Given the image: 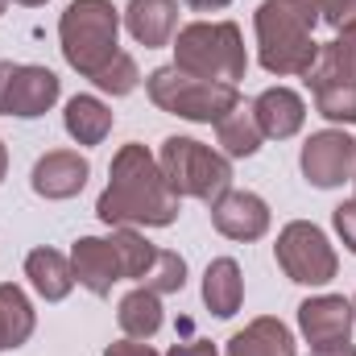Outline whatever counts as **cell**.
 <instances>
[{
	"mask_svg": "<svg viewBox=\"0 0 356 356\" xmlns=\"http://www.w3.org/2000/svg\"><path fill=\"white\" fill-rule=\"evenodd\" d=\"M95 216L112 228H166L178 220V195L162 175L158 158L145 145H120L108 170V186L95 203Z\"/></svg>",
	"mask_w": 356,
	"mask_h": 356,
	"instance_id": "obj_1",
	"label": "cell"
},
{
	"mask_svg": "<svg viewBox=\"0 0 356 356\" xmlns=\"http://www.w3.org/2000/svg\"><path fill=\"white\" fill-rule=\"evenodd\" d=\"M319 4L315 0H261L257 8V54L269 75H307L319 63Z\"/></svg>",
	"mask_w": 356,
	"mask_h": 356,
	"instance_id": "obj_2",
	"label": "cell"
},
{
	"mask_svg": "<svg viewBox=\"0 0 356 356\" xmlns=\"http://www.w3.org/2000/svg\"><path fill=\"white\" fill-rule=\"evenodd\" d=\"M175 67L195 75V79H211V83L236 88L245 79V71H249V54H245L241 29L232 21H195V25L178 29Z\"/></svg>",
	"mask_w": 356,
	"mask_h": 356,
	"instance_id": "obj_3",
	"label": "cell"
},
{
	"mask_svg": "<svg viewBox=\"0 0 356 356\" xmlns=\"http://www.w3.org/2000/svg\"><path fill=\"white\" fill-rule=\"evenodd\" d=\"M58 38H63V54L79 75L104 71L120 50V13L112 8V0H71L63 21H58Z\"/></svg>",
	"mask_w": 356,
	"mask_h": 356,
	"instance_id": "obj_4",
	"label": "cell"
},
{
	"mask_svg": "<svg viewBox=\"0 0 356 356\" xmlns=\"http://www.w3.org/2000/svg\"><path fill=\"white\" fill-rule=\"evenodd\" d=\"M158 166L170 182L178 199H203L207 207L216 199H224L232 191V166L224 154L207 149L203 141L195 137H166L162 141V154H158Z\"/></svg>",
	"mask_w": 356,
	"mask_h": 356,
	"instance_id": "obj_5",
	"label": "cell"
},
{
	"mask_svg": "<svg viewBox=\"0 0 356 356\" xmlns=\"http://www.w3.org/2000/svg\"><path fill=\"white\" fill-rule=\"evenodd\" d=\"M149 99L182 120L195 124H220L232 108H241V95L228 83H211V79H195L178 67H158L149 75Z\"/></svg>",
	"mask_w": 356,
	"mask_h": 356,
	"instance_id": "obj_6",
	"label": "cell"
},
{
	"mask_svg": "<svg viewBox=\"0 0 356 356\" xmlns=\"http://www.w3.org/2000/svg\"><path fill=\"white\" fill-rule=\"evenodd\" d=\"M273 253H277V266L286 269V277L298 282V286H323V282L336 277V266H340L332 241L323 236V228H315L307 220L286 224L277 232Z\"/></svg>",
	"mask_w": 356,
	"mask_h": 356,
	"instance_id": "obj_7",
	"label": "cell"
},
{
	"mask_svg": "<svg viewBox=\"0 0 356 356\" xmlns=\"http://www.w3.org/2000/svg\"><path fill=\"white\" fill-rule=\"evenodd\" d=\"M302 175L311 186H340L344 178L356 175V141L340 129H323V133H311L307 145H302Z\"/></svg>",
	"mask_w": 356,
	"mask_h": 356,
	"instance_id": "obj_8",
	"label": "cell"
},
{
	"mask_svg": "<svg viewBox=\"0 0 356 356\" xmlns=\"http://www.w3.org/2000/svg\"><path fill=\"white\" fill-rule=\"evenodd\" d=\"M353 323H356L353 302H348V298H340V294H319V298H307V302L298 307V327H302V336H307L311 353H315V348L348 344Z\"/></svg>",
	"mask_w": 356,
	"mask_h": 356,
	"instance_id": "obj_9",
	"label": "cell"
},
{
	"mask_svg": "<svg viewBox=\"0 0 356 356\" xmlns=\"http://www.w3.org/2000/svg\"><path fill=\"white\" fill-rule=\"evenodd\" d=\"M211 224L220 236L249 245V241H261L269 232V207L253 191H228L224 199L211 203Z\"/></svg>",
	"mask_w": 356,
	"mask_h": 356,
	"instance_id": "obj_10",
	"label": "cell"
},
{
	"mask_svg": "<svg viewBox=\"0 0 356 356\" xmlns=\"http://www.w3.org/2000/svg\"><path fill=\"white\" fill-rule=\"evenodd\" d=\"M71 269H75V282L88 286L91 294H112V286L124 277L120 273V257H116V245L112 241H99V236H83L75 241L71 249Z\"/></svg>",
	"mask_w": 356,
	"mask_h": 356,
	"instance_id": "obj_11",
	"label": "cell"
},
{
	"mask_svg": "<svg viewBox=\"0 0 356 356\" xmlns=\"http://www.w3.org/2000/svg\"><path fill=\"white\" fill-rule=\"evenodd\" d=\"M88 175H91L88 158H79L75 149H50L33 166V191L42 199H71L88 186Z\"/></svg>",
	"mask_w": 356,
	"mask_h": 356,
	"instance_id": "obj_12",
	"label": "cell"
},
{
	"mask_svg": "<svg viewBox=\"0 0 356 356\" xmlns=\"http://www.w3.org/2000/svg\"><path fill=\"white\" fill-rule=\"evenodd\" d=\"M307 88L315 95V108L319 116L327 120H344V124H356V79L327 67V63H315L307 71Z\"/></svg>",
	"mask_w": 356,
	"mask_h": 356,
	"instance_id": "obj_13",
	"label": "cell"
},
{
	"mask_svg": "<svg viewBox=\"0 0 356 356\" xmlns=\"http://www.w3.org/2000/svg\"><path fill=\"white\" fill-rule=\"evenodd\" d=\"M253 112V120H257V129H261V137H273V141H286V137H294L298 129H302V120H307V104H302V95L290 88H269L257 95V104L249 108Z\"/></svg>",
	"mask_w": 356,
	"mask_h": 356,
	"instance_id": "obj_14",
	"label": "cell"
},
{
	"mask_svg": "<svg viewBox=\"0 0 356 356\" xmlns=\"http://www.w3.org/2000/svg\"><path fill=\"white\" fill-rule=\"evenodd\" d=\"M58 99V75L46 67H17L13 71V88H8V116L33 120L42 112H50Z\"/></svg>",
	"mask_w": 356,
	"mask_h": 356,
	"instance_id": "obj_15",
	"label": "cell"
},
{
	"mask_svg": "<svg viewBox=\"0 0 356 356\" xmlns=\"http://www.w3.org/2000/svg\"><path fill=\"white\" fill-rule=\"evenodd\" d=\"M124 25H129L133 42H141L145 50L170 46L178 29V0H129Z\"/></svg>",
	"mask_w": 356,
	"mask_h": 356,
	"instance_id": "obj_16",
	"label": "cell"
},
{
	"mask_svg": "<svg viewBox=\"0 0 356 356\" xmlns=\"http://www.w3.org/2000/svg\"><path fill=\"white\" fill-rule=\"evenodd\" d=\"M25 277L33 282V290L46 302H63L75 290V269H71V261L58 249H33L25 257Z\"/></svg>",
	"mask_w": 356,
	"mask_h": 356,
	"instance_id": "obj_17",
	"label": "cell"
},
{
	"mask_svg": "<svg viewBox=\"0 0 356 356\" xmlns=\"http://www.w3.org/2000/svg\"><path fill=\"white\" fill-rule=\"evenodd\" d=\"M228 356H294V336L282 319L261 315L228 340Z\"/></svg>",
	"mask_w": 356,
	"mask_h": 356,
	"instance_id": "obj_18",
	"label": "cell"
},
{
	"mask_svg": "<svg viewBox=\"0 0 356 356\" xmlns=\"http://www.w3.org/2000/svg\"><path fill=\"white\" fill-rule=\"evenodd\" d=\"M241 298H245V277L241 266L232 257H216L207 273H203V302L211 307V315L220 319H232L241 311Z\"/></svg>",
	"mask_w": 356,
	"mask_h": 356,
	"instance_id": "obj_19",
	"label": "cell"
},
{
	"mask_svg": "<svg viewBox=\"0 0 356 356\" xmlns=\"http://www.w3.org/2000/svg\"><path fill=\"white\" fill-rule=\"evenodd\" d=\"M67 120V133L79 141V145H99L108 133H112V108L95 95H75L63 112Z\"/></svg>",
	"mask_w": 356,
	"mask_h": 356,
	"instance_id": "obj_20",
	"label": "cell"
},
{
	"mask_svg": "<svg viewBox=\"0 0 356 356\" xmlns=\"http://www.w3.org/2000/svg\"><path fill=\"white\" fill-rule=\"evenodd\" d=\"M116 319H120V327H124L129 340H149V336H158V327H162V294L137 286L133 294L120 298Z\"/></svg>",
	"mask_w": 356,
	"mask_h": 356,
	"instance_id": "obj_21",
	"label": "cell"
},
{
	"mask_svg": "<svg viewBox=\"0 0 356 356\" xmlns=\"http://www.w3.org/2000/svg\"><path fill=\"white\" fill-rule=\"evenodd\" d=\"M29 336H33V307H29L21 286L4 282L0 286V353L21 348Z\"/></svg>",
	"mask_w": 356,
	"mask_h": 356,
	"instance_id": "obj_22",
	"label": "cell"
},
{
	"mask_svg": "<svg viewBox=\"0 0 356 356\" xmlns=\"http://www.w3.org/2000/svg\"><path fill=\"white\" fill-rule=\"evenodd\" d=\"M216 137H220V145H224L228 158H253V154L261 149V141H266L249 108H232V112L216 124Z\"/></svg>",
	"mask_w": 356,
	"mask_h": 356,
	"instance_id": "obj_23",
	"label": "cell"
},
{
	"mask_svg": "<svg viewBox=\"0 0 356 356\" xmlns=\"http://www.w3.org/2000/svg\"><path fill=\"white\" fill-rule=\"evenodd\" d=\"M112 245H116V257H120V273L133 277V282H141L149 273V266H154V257H158V249L141 232H133V228H116Z\"/></svg>",
	"mask_w": 356,
	"mask_h": 356,
	"instance_id": "obj_24",
	"label": "cell"
},
{
	"mask_svg": "<svg viewBox=\"0 0 356 356\" xmlns=\"http://www.w3.org/2000/svg\"><path fill=\"white\" fill-rule=\"evenodd\" d=\"M141 286L154 290V294H178V290L186 286V261L178 257L175 249H158L149 273L141 277Z\"/></svg>",
	"mask_w": 356,
	"mask_h": 356,
	"instance_id": "obj_25",
	"label": "cell"
},
{
	"mask_svg": "<svg viewBox=\"0 0 356 356\" xmlns=\"http://www.w3.org/2000/svg\"><path fill=\"white\" fill-rule=\"evenodd\" d=\"M319 63H327V67H336V71L356 79V17L340 25V33L327 46H319Z\"/></svg>",
	"mask_w": 356,
	"mask_h": 356,
	"instance_id": "obj_26",
	"label": "cell"
},
{
	"mask_svg": "<svg viewBox=\"0 0 356 356\" xmlns=\"http://www.w3.org/2000/svg\"><path fill=\"white\" fill-rule=\"evenodd\" d=\"M137 79H141V75H137V63H133L129 54H116L104 71L91 75V83L99 91H108V95H129V91L137 88Z\"/></svg>",
	"mask_w": 356,
	"mask_h": 356,
	"instance_id": "obj_27",
	"label": "cell"
},
{
	"mask_svg": "<svg viewBox=\"0 0 356 356\" xmlns=\"http://www.w3.org/2000/svg\"><path fill=\"white\" fill-rule=\"evenodd\" d=\"M332 220H336V232H340V241L348 245V253H356V199L353 203H340Z\"/></svg>",
	"mask_w": 356,
	"mask_h": 356,
	"instance_id": "obj_28",
	"label": "cell"
},
{
	"mask_svg": "<svg viewBox=\"0 0 356 356\" xmlns=\"http://www.w3.org/2000/svg\"><path fill=\"white\" fill-rule=\"evenodd\" d=\"M315 4H319V17H323L327 25H336V29L356 17V0H315Z\"/></svg>",
	"mask_w": 356,
	"mask_h": 356,
	"instance_id": "obj_29",
	"label": "cell"
},
{
	"mask_svg": "<svg viewBox=\"0 0 356 356\" xmlns=\"http://www.w3.org/2000/svg\"><path fill=\"white\" fill-rule=\"evenodd\" d=\"M104 356H158L145 340H116V344H108V353Z\"/></svg>",
	"mask_w": 356,
	"mask_h": 356,
	"instance_id": "obj_30",
	"label": "cell"
},
{
	"mask_svg": "<svg viewBox=\"0 0 356 356\" xmlns=\"http://www.w3.org/2000/svg\"><path fill=\"white\" fill-rule=\"evenodd\" d=\"M170 356H216V344L211 340H191V344H175Z\"/></svg>",
	"mask_w": 356,
	"mask_h": 356,
	"instance_id": "obj_31",
	"label": "cell"
},
{
	"mask_svg": "<svg viewBox=\"0 0 356 356\" xmlns=\"http://www.w3.org/2000/svg\"><path fill=\"white\" fill-rule=\"evenodd\" d=\"M13 71H17L13 63H0V112L8 108V88H13Z\"/></svg>",
	"mask_w": 356,
	"mask_h": 356,
	"instance_id": "obj_32",
	"label": "cell"
},
{
	"mask_svg": "<svg viewBox=\"0 0 356 356\" xmlns=\"http://www.w3.org/2000/svg\"><path fill=\"white\" fill-rule=\"evenodd\" d=\"M186 4H191L195 13H216V8H228L232 0H186Z\"/></svg>",
	"mask_w": 356,
	"mask_h": 356,
	"instance_id": "obj_33",
	"label": "cell"
},
{
	"mask_svg": "<svg viewBox=\"0 0 356 356\" xmlns=\"http://www.w3.org/2000/svg\"><path fill=\"white\" fill-rule=\"evenodd\" d=\"M311 356H356L353 344H336V348H315Z\"/></svg>",
	"mask_w": 356,
	"mask_h": 356,
	"instance_id": "obj_34",
	"label": "cell"
},
{
	"mask_svg": "<svg viewBox=\"0 0 356 356\" xmlns=\"http://www.w3.org/2000/svg\"><path fill=\"white\" fill-rule=\"evenodd\" d=\"M4 170H8V154H4V141H0V182H4Z\"/></svg>",
	"mask_w": 356,
	"mask_h": 356,
	"instance_id": "obj_35",
	"label": "cell"
},
{
	"mask_svg": "<svg viewBox=\"0 0 356 356\" xmlns=\"http://www.w3.org/2000/svg\"><path fill=\"white\" fill-rule=\"evenodd\" d=\"M17 4H25V8H33V4H46V0H17Z\"/></svg>",
	"mask_w": 356,
	"mask_h": 356,
	"instance_id": "obj_36",
	"label": "cell"
},
{
	"mask_svg": "<svg viewBox=\"0 0 356 356\" xmlns=\"http://www.w3.org/2000/svg\"><path fill=\"white\" fill-rule=\"evenodd\" d=\"M4 4H8V0H0V13H4Z\"/></svg>",
	"mask_w": 356,
	"mask_h": 356,
	"instance_id": "obj_37",
	"label": "cell"
},
{
	"mask_svg": "<svg viewBox=\"0 0 356 356\" xmlns=\"http://www.w3.org/2000/svg\"><path fill=\"white\" fill-rule=\"evenodd\" d=\"M353 315H356V298H353Z\"/></svg>",
	"mask_w": 356,
	"mask_h": 356,
	"instance_id": "obj_38",
	"label": "cell"
},
{
	"mask_svg": "<svg viewBox=\"0 0 356 356\" xmlns=\"http://www.w3.org/2000/svg\"><path fill=\"white\" fill-rule=\"evenodd\" d=\"M353 182H356V178H353Z\"/></svg>",
	"mask_w": 356,
	"mask_h": 356,
	"instance_id": "obj_39",
	"label": "cell"
}]
</instances>
